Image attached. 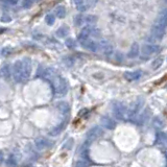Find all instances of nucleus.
Segmentation results:
<instances>
[{"label":"nucleus","mask_w":167,"mask_h":167,"mask_svg":"<svg viewBox=\"0 0 167 167\" xmlns=\"http://www.w3.org/2000/svg\"><path fill=\"white\" fill-rule=\"evenodd\" d=\"M51 85L53 88V92L56 96H63L67 93L68 91V85L65 78H63L62 76H60L58 74H56L55 77L50 80Z\"/></svg>","instance_id":"1"},{"label":"nucleus","mask_w":167,"mask_h":167,"mask_svg":"<svg viewBox=\"0 0 167 167\" xmlns=\"http://www.w3.org/2000/svg\"><path fill=\"white\" fill-rule=\"evenodd\" d=\"M31 74V61L28 58L22 60V78L21 83H26Z\"/></svg>","instance_id":"2"},{"label":"nucleus","mask_w":167,"mask_h":167,"mask_svg":"<svg viewBox=\"0 0 167 167\" xmlns=\"http://www.w3.org/2000/svg\"><path fill=\"white\" fill-rule=\"evenodd\" d=\"M158 51H159V46L153 44V43H150V44L143 45L141 50H140V52H141V58H148L150 56L155 55L156 52H158Z\"/></svg>","instance_id":"3"},{"label":"nucleus","mask_w":167,"mask_h":167,"mask_svg":"<svg viewBox=\"0 0 167 167\" xmlns=\"http://www.w3.org/2000/svg\"><path fill=\"white\" fill-rule=\"evenodd\" d=\"M12 76L16 83H21L22 78V61H16L12 68Z\"/></svg>","instance_id":"4"},{"label":"nucleus","mask_w":167,"mask_h":167,"mask_svg":"<svg viewBox=\"0 0 167 167\" xmlns=\"http://www.w3.org/2000/svg\"><path fill=\"white\" fill-rule=\"evenodd\" d=\"M113 112H114V115L117 119H125L128 118V110L122 103L120 102H116L113 107Z\"/></svg>","instance_id":"5"},{"label":"nucleus","mask_w":167,"mask_h":167,"mask_svg":"<svg viewBox=\"0 0 167 167\" xmlns=\"http://www.w3.org/2000/svg\"><path fill=\"white\" fill-rule=\"evenodd\" d=\"M153 25L166 29V27H167V8L163 10L159 15H158L157 19L155 20Z\"/></svg>","instance_id":"6"},{"label":"nucleus","mask_w":167,"mask_h":167,"mask_svg":"<svg viewBox=\"0 0 167 167\" xmlns=\"http://www.w3.org/2000/svg\"><path fill=\"white\" fill-rule=\"evenodd\" d=\"M82 45L86 49H88V50H90V51H93V52H96L97 50H99L98 42L93 39H90V38H88L85 42H83Z\"/></svg>","instance_id":"7"},{"label":"nucleus","mask_w":167,"mask_h":167,"mask_svg":"<svg viewBox=\"0 0 167 167\" xmlns=\"http://www.w3.org/2000/svg\"><path fill=\"white\" fill-rule=\"evenodd\" d=\"M91 29H92V25H87L80 30V33L78 35V42L80 44L83 42H85L88 38L91 37Z\"/></svg>","instance_id":"8"},{"label":"nucleus","mask_w":167,"mask_h":167,"mask_svg":"<svg viewBox=\"0 0 167 167\" xmlns=\"http://www.w3.org/2000/svg\"><path fill=\"white\" fill-rule=\"evenodd\" d=\"M101 135H102V130H101L99 126H94L93 128H91V130L88 132V135H87L88 141H93V140L98 138Z\"/></svg>","instance_id":"9"},{"label":"nucleus","mask_w":167,"mask_h":167,"mask_svg":"<svg viewBox=\"0 0 167 167\" xmlns=\"http://www.w3.org/2000/svg\"><path fill=\"white\" fill-rule=\"evenodd\" d=\"M123 76H124V78L126 80H128V82H134V80H137L141 77L142 72L139 71V70L138 71H126L124 72Z\"/></svg>","instance_id":"10"},{"label":"nucleus","mask_w":167,"mask_h":167,"mask_svg":"<svg viewBox=\"0 0 167 167\" xmlns=\"http://www.w3.org/2000/svg\"><path fill=\"white\" fill-rule=\"evenodd\" d=\"M139 52H140V46L137 42L133 43L132 46H131L130 50L128 52V58H135L139 55Z\"/></svg>","instance_id":"11"},{"label":"nucleus","mask_w":167,"mask_h":167,"mask_svg":"<svg viewBox=\"0 0 167 167\" xmlns=\"http://www.w3.org/2000/svg\"><path fill=\"white\" fill-rule=\"evenodd\" d=\"M56 74H58V73H56L55 70L53 68H50V67H49V68H46V69L43 70L41 75L45 78V80H49V82H50V80H52L53 77H55Z\"/></svg>","instance_id":"12"},{"label":"nucleus","mask_w":167,"mask_h":167,"mask_svg":"<svg viewBox=\"0 0 167 167\" xmlns=\"http://www.w3.org/2000/svg\"><path fill=\"white\" fill-rule=\"evenodd\" d=\"M157 144L162 148H167V134L159 133L157 135Z\"/></svg>","instance_id":"13"},{"label":"nucleus","mask_w":167,"mask_h":167,"mask_svg":"<svg viewBox=\"0 0 167 167\" xmlns=\"http://www.w3.org/2000/svg\"><path fill=\"white\" fill-rule=\"evenodd\" d=\"M101 124H102L105 128H109V130H112V128H115V121L113 120L112 118H110V117L108 116H105L101 118Z\"/></svg>","instance_id":"14"},{"label":"nucleus","mask_w":167,"mask_h":167,"mask_svg":"<svg viewBox=\"0 0 167 167\" xmlns=\"http://www.w3.org/2000/svg\"><path fill=\"white\" fill-rule=\"evenodd\" d=\"M55 35H56V37H58V38L67 37V36L69 35V27L66 25V24H64V25H62L61 27L58 28Z\"/></svg>","instance_id":"15"},{"label":"nucleus","mask_w":167,"mask_h":167,"mask_svg":"<svg viewBox=\"0 0 167 167\" xmlns=\"http://www.w3.org/2000/svg\"><path fill=\"white\" fill-rule=\"evenodd\" d=\"M74 4H75V8L78 12L84 13L88 10V6H87V2L86 0H74Z\"/></svg>","instance_id":"16"},{"label":"nucleus","mask_w":167,"mask_h":167,"mask_svg":"<svg viewBox=\"0 0 167 167\" xmlns=\"http://www.w3.org/2000/svg\"><path fill=\"white\" fill-rule=\"evenodd\" d=\"M101 50H102L103 55L107 56V58H110L113 55V52H114V48H113V46L109 42H107V44L101 48Z\"/></svg>","instance_id":"17"},{"label":"nucleus","mask_w":167,"mask_h":167,"mask_svg":"<svg viewBox=\"0 0 167 167\" xmlns=\"http://www.w3.org/2000/svg\"><path fill=\"white\" fill-rule=\"evenodd\" d=\"M56 108H58V111H60L61 113H63V114H67V113L70 111L69 105L67 102H65V101H61V102H58V105H56Z\"/></svg>","instance_id":"18"},{"label":"nucleus","mask_w":167,"mask_h":167,"mask_svg":"<svg viewBox=\"0 0 167 167\" xmlns=\"http://www.w3.org/2000/svg\"><path fill=\"white\" fill-rule=\"evenodd\" d=\"M36 146L39 150H42L48 146V141L44 138H39L36 140Z\"/></svg>","instance_id":"19"},{"label":"nucleus","mask_w":167,"mask_h":167,"mask_svg":"<svg viewBox=\"0 0 167 167\" xmlns=\"http://www.w3.org/2000/svg\"><path fill=\"white\" fill-rule=\"evenodd\" d=\"M55 13L56 17L60 18V19H63V18L66 16V8H65L64 5H58L55 8Z\"/></svg>","instance_id":"20"},{"label":"nucleus","mask_w":167,"mask_h":167,"mask_svg":"<svg viewBox=\"0 0 167 167\" xmlns=\"http://www.w3.org/2000/svg\"><path fill=\"white\" fill-rule=\"evenodd\" d=\"M163 62H164V58H163V56H159V58H157L152 63V69L153 70H158L160 67L162 66Z\"/></svg>","instance_id":"21"},{"label":"nucleus","mask_w":167,"mask_h":167,"mask_svg":"<svg viewBox=\"0 0 167 167\" xmlns=\"http://www.w3.org/2000/svg\"><path fill=\"white\" fill-rule=\"evenodd\" d=\"M98 20V18L94 15H88L85 16V23H87L88 25H92V24L96 23Z\"/></svg>","instance_id":"22"},{"label":"nucleus","mask_w":167,"mask_h":167,"mask_svg":"<svg viewBox=\"0 0 167 167\" xmlns=\"http://www.w3.org/2000/svg\"><path fill=\"white\" fill-rule=\"evenodd\" d=\"M74 62H75L74 58L70 55H66L63 58V63H64L65 66H67V67H72L74 65Z\"/></svg>","instance_id":"23"},{"label":"nucleus","mask_w":167,"mask_h":167,"mask_svg":"<svg viewBox=\"0 0 167 167\" xmlns=\"http://www.w3.org/2000/svg\"><path fill=\"white\" fill-rule=\"evenodd\" d=\"M153 125L155 126L156 128H162L164 126V122H163V120H162L161 118L156 117V118L153 119Z\"/></svg>","instance_id":"24"},{"label":"nucleus","mask_w":167,"mask_h":167,"mask_svg":"<svg viewBox=\"0 0 167 167\" xmlns=\"http://www.w3.org/2000/svg\"><path fill=\"white\" fill-rule=\"evenodd\" d=\"M74 22H75V25L77 26H80L82 24L85 23V16H83L82 14L77 15L74 19Z\"/></svg>","instance_id":"25"},{"label":"nucleus","mask_w":167,"mask_h":167,"mask_svg":"<svg viewBox=\"0 0 167 167\" xmlns=\"http://www.w3.org/2000/svg\"><path fill=\"white\" fill-rule=\"evenodd\" d=\"M65 45H66L68 48L70 49H73L76 47V43L74 41L73 39H71V38H68V39H66V41H65Z\"/></svg>","instance_id":"26"},{"label":"nucleus","mask_w":167,"mask_h":167,"mask_svg":"<svg viewBox=\"0 0 167 167\" xmlns=\"http://www.w3.org/2000/svg\"><path fill=\"white\" fill-rule=\"evenodd\" d=\"M64 123H62V124H60V125H58L56 128H53L52 131L50 132V135H52V136H55V135H58L61 132H62V130H63V128H64Z\"/></svg>","instance_id":"27"},{"label":"nucleus","mask_w":167,"mask_h":167,"mask_svg":"<svg viewBox=\"0 0 167 167\" xmlns=\"http://www.w3.org/2000/svg\"><path fill=\"white\" fill-rule=\"evenodd\" d=\"M55 18L52 14H49L45 17V21H46L47 25H52V24L55 23Z\"/></svg>","instance_id":"28"},{"label":"nucleus","mask_w":167,"mask_h":167,"mask_svg":"<svg viewBox=\"0 0 167 167\" xmlns=\"http://www.w3.org/2000/svg\"><path fill=\"white\" fill-rule=\"evenodd\" d=\"M12 48L11 47H4L3 49H2V55H4V56H8V55H10L11 53H12Z\"/></svg>","instance_id":"29"},{"label":"nucleus","mask_w":167,"mask_h":167,"mask_svg":"<svg viewBox=\"0 0 167 167\" xmlns=\"http://www.w3.org/2000/svg\"><path fill=\"white\" fill-rule=\"evenodd\" d=\"M74 167H87V163L80 160V161L76 162V164L74 165Z\"/></svg>","instance_id":"30"},{"label":"nucleus","mask_w":167,"mask_h":167,"mask_svg":"<svg viewBox=\"0 0 167 167\" xmlns=\"http://www.w3.org/2000/svg\"><path fill=\"white\" fill-rule=\"evenodd\" d=\"M5 3H8V4H11V5H15V4H17L18 3V1L19 0H3Z\"/></svg>","instance_id":"31"},{"label":"nucleus","mask_w":167,"mask_h":167,"mask_svg":"<svg viewBox=\"0 0 167 167\" xmlns=\"http://www.w3.org/2000/svg\"><path fill=\"white\" fill-rule=\"evenodd\" d=\"M8 164L10 166H14V165H16V162H15V160L13 161V158H11V159L8 160Z\"/></svg>","instance_id":"32"}]
</instances>
